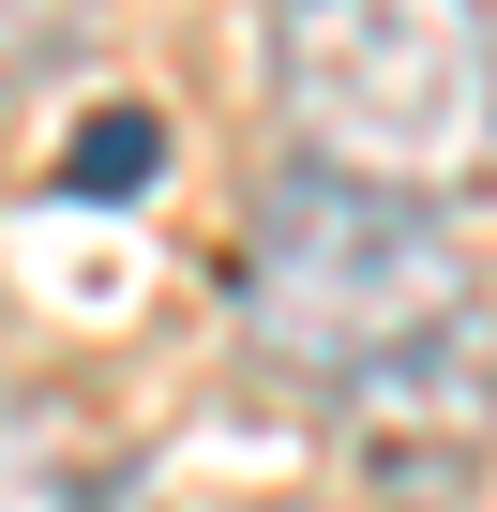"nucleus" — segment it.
Returning a JSON list of instances; mask_svg holds the SVG:
<instances>
[{
    "instance_id": "1",
    "label": "nucleus",
    "mask_w": 497,
    "mask_h": 512,
    "mask_svg": "<svg viewBox=\"0 0 497 512\" xmlns=\"http://www.w3.org/2000/svg\"><path fill=\"white\" fill-rule=\"evenodd\" d=\"M226 317H241L257 377L347 392V377L467 332L482 272L437 226V196H392V181H347V166H272V196L241 211V256H226Z\"/></svg>"
},
{
    "instance_id": "4",
    "label": "nucleus",
    "mask_w": 497,
    "mask_h": 512,
    "mask_svg": "<svg viewBox=\"0 0 497 512\" xmlns=\"http://www.w3.org/2000/svg\"><path fill=\"white\" fill-rule=\"evenodd\" d=\"M151 181H166V121H151V106H91V121L61 136V196L121 211V196H151Z\"/></svg>"
},
{
    "instance_id": "3",
    "label": "nucleus",
    "mask_w": 497,
    "mask_h": 512,
    "mask_svg": "<svg viewBox=\"0 0 497 512\" xmlns=\"http://www.w3.org/2000/svg\"><path fill=\"white\" fill-rule=\"evenodd\" d=\"M0 512H91V437L61 392H0Z\"/></svg>"
},
{
    "instance_id": "2",
    "label": "nucleus",
    "mask_w": 497,
    "mask_h": 512,
    "mask_svg": "<svg viewBox=\"0 0 497 512\" xmlns=\"http://www.w3.org/2000/svg\"><path fill=\"white\" fill-rule=\"evenodd\" d=\"M272 106L302 166L467 196L497 181V31L482 0H287L272 16Z\"/></svg>"
}]
</instances>
